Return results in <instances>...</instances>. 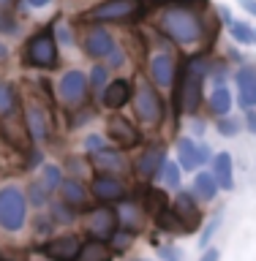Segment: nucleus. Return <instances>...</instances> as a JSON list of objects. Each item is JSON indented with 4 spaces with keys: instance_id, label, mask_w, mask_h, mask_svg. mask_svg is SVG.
<instances>
[{
    "instance_id": "f257e3e1",
    "label": "nucleus",
    "mask_w": 256,
    "mask_h": 261,
    "mask_svg": "<svg viewBox=\"0 0 256 261\" xmlns=\"http://www.w3.org/2000/svg\"><path fill=\"white\" fill-rule=\"evenodd\" d=\"M158 30L177 46H196L207 41V22L194 6H167L158 16Z\"/></svg>"
},
{
    "instance_id": "f03ea898",
    "label": "nucleus",
    "mask_w": 256,
    "mask_h": 261,
    "mask_svg": "<svg viewBox=\"0 0 256 261\" xmlns=\"http://www.w3.org/2000/svg\"><path fill=\"white\" fill-rule=\"evenodd\" d=\"M145 16V0H101L82 14V19L101 24V22H134Z\"/></svg>"
},
{
    "instance_id": "7ed1b4c3",
    "label": "nucleus",
    "mask_w": 256,
    "mask_h": 261,
    "mask_svg": "<svg viewBox=\"0 0 256 261\" xmlns=\"http://www.w3.org/2000/svg\"><path fill=\"white\" fill-rule=\"evenodd\" d=\"M25 63L30 68H38V71H55L57 63H60V55H57V41H55V33H52V24L38 33H33L25 44Z\"/></svg>"
},
{
    "instance_id": "20e7f679",
    "label": "nucleus",
    "mask_w": 256,
    "mask_h": 261,
    "mask_svg": "<svg viewBox=\"0 0 256 261\" xmlns=\"http://www.w3.org/2000/svg\"><path fill=\"white\" fill-rule=\"evenodd\" d=\"M28 223V196L19 185H3L0 188V228L8 234L22 231Z\"/></svg>"
},
{
    "instance_id": "39448f33",
    "label": "nucleus",
    "mask_w": 256,
    "mask_h": 261,
    "mask_svg": "<svg viewBox=\"0 0 256 261\" xmlns=\"http://www.w3.org/2000/svg\"><path fill=\"white\" fill-rule=\"evenodd\" d=\"M131 103H134L136 120L147 128H158L164 122V117H167V103H164V98L158 95V90H155L150 82L134 85V98H131Z\"/></svg>"
},
{
    "instance_id": "423d86ee",
    "label": "nucleus",
    "mask_w": 256,
    "mask_h": 261,
    "mask_svg": "<svg viewBox=\"0 0 256 261\" xmlns=\"http://www.w3.org/2000/svg\"><path fill=\"white\" fill-rule=\"evenodd\" d=\"M87 93H90V85H87L85 71L68 68V71H63L60 79H57V98H60L65 106L82 109V103L87 101Z\"/></svg>"
},
{
    "instance_id": "0eeeda50",
    "label": "nucleus",
    "mask_w": 256,
    "mask_h": 261,
    "mask_svg": "<svg viewBox=\"0 0 256 261\" xmlns=\"http://www.w3.org/2000/svg\"><path fill=\"white\" fill-rule=\"evenodd\" d=\"M118 226H120V218L109 204L90 210L85 218V234L90 240H98V242H109L114 237V231H118Z\"/></svg>"
},
{
    "instance_id": "6e6552de",
    "label": "nucleus",
    "mask_w": 256,
    "mask_h": 261,
    "mask_svg": "<svg viewBox=\"0 0 256 261\" xmlns=\"http://www.w3.org/2000/svg\"><path fill=\"white\" fill-rule=\"evenodd\" d=\"M87 161L93 163L96 174H112V177L126 174L128 166H131L126 152H123L120 147H109V144H104L101 150H96V152H87Z\"/></svg>"
},
{
    "instance_id": "1a4fd4ad",
    "label": "nucleus",
    "mask_w": 256,
    "mask_h": 261,
    "mask_svg": "<svg viewBox=\"0 0 256 261\" xmlns=\"http://www.w3.org/2000/svg\"><path fill=\"white\" fill-rule=\"evenodd\" d=\"M114 49H118L114 36L104 28V24H90L87 33L82 36V52L87 57H93V60H106Z\"/></svg>"
},
{
    "instance_id": "9d476101",
    "label": "nucleus",
    "mask_w": 256,
    "mask_h": 261,
    "mask_svg": "<svg viewBox=\"0 0 256 261\" xmlns=\"http://www.w3.org/2000/svg\"><path fill=\"white\" fill-rule=\"evenodd\" d=\"M172 212L177 215L180 226L185 234H191L194 228L202 226V210H199V199L191 191H177L172 199Z\"/></svg>"
},
{
    "instance_id": "9b49d317",
    "label": "nucleus",
    "mask_w": 256,
    "mask_h": 261,
    "mask_svg": "<svg viewBox=\"0 0 256 261\" xmlns=\"http://www.w3.org/2000/svg\"><path fill=\"white\" fill-rule=\"evenodd\" d=\"M177 155H180V169L185 171H199L204 163L213 161V152L207 144L196 142L194 136H180L177 139Z\"/></svg>"
},
{
    "instance_id": "f8f14e48",
    "label": "nucleus",
    "mask_w": 256,
    "mask_h": 261,
    "mask_svg": "<svg viewBox=\"0 0 256 261\" xmlns=\"http://www.w3.org/2000/svg\"><path fill=\"white\" fill-rule=\"evenodd\" d=\"M90 196H93V199H98L101 204L126 201V199H128V185L123 182V177L96 174L93 179H90Z\"/></svg>"
},
{
    "instance_id": "ddd939ff",
    "label": "nucleus",
    "mask_w": 256,
    "mask_h": 261,
    "mask_svg": "<svg viewBox=\"0 0 256 261\" xmlns=\"http://www.w3.org/2000/svg\"><path fill=\"white\" fill-rule=\"evenodd\" d=\"M147 76H150V82L155 87H175L177 82V63L175 57H172L169 52H153L150 60H147Z\"/></svg>"
},
{
    "instance_id": "4468645a",
    "label": "nucleus",
    "mask_w": 256,
    "mask_h": 261,
    "mask_svg": "<svg viewBox=\"0 0 256 261\" xmlns=\"http://www.w3.org/2000/svg\"><path fill=\"white\" fill-rule=\"evenodd\" d=\"M167 147L164 144H147L142 152H139V158L134 161V171L139 179H158L164 163H167Z\"/></svg>"
},
{
    "instance_id": "2eb2a0df",
    "label": "nucleus",
    "mask_w": 256,
    "mask_h": 261,
    "mask_svg": "<svg viewBox=\"0 0 256 261\" xmlns=\"http://www.w3.org/2000/svg\"><path fill=\"white\" fill-rule=\"evenodd\" d=\"M82 250V240L77 234H63V237H52L41 245V256L52 258V261H77Z\"/></svg>"
},
{
    "instance_id": "dca6fc26",
    "label": "nucleus",
    "mask_w": 256,
    "mask_h": 261,
    "mask_svg": "<svg viewBox=\"0 0 256 261\" xmlns=\"http://www.w3.org/2000/svg\"><path fill=\"white\" fill-rule=\"evenodd\" d=\"M106 136L114 142V147H120V150H126V147H136L142 142V136H139V130L134 122H128V117H120V114H112L109 120H106Z\"/></svg>"
},
{
    "instance_id": "f3484780",
    "label": "nucleus",
    "mask_w": 256,
    "mask_h": 261,
    "mask_svg": "<svg viewBox=\"0 0 256 261\" xmlns=\"http://www.w3.org/2000/svg\"><path fill=\"white\" fill-rule=\"evenodd\" d=\"M235 85H237V103L243 106L245 112L256 106V65L245 63L232 73Z\"/></svg>"
},
{
    "instance_id": "a211bd4d",
    "label": "nucleus",
    "mask_w": 256,
    "mask_h": 261,
    "mask_svg": "<svg viewBox=\"0 0 256 261\" xmlns=\"http://www.w3.org/2000/svg\"><path fill=\"white\" fill-rule=\"evenodd\" d=\"M25 130L33 142H46L49 139V120H46V109L38 101H30L25 106Z\"/></svg>"
},
{
    "instance_id": "6ab92c4d",
    "label": "nucleus",
    "mask_w": 256,
    "mask_h": 261,
    "mask_svg": "<svg viewBox=\"0 0 256 261\" xmlns=\"http://www.w3.org/2000/svg\"><path fill=\"white\" fill-rule=\"evenodd\" d=\"M57 201L65 204V207L74 210V212L87 210L90 188H85V182H79V179H63L60 188H57Z\"/></svg>"
},
{
    "instance_id": "aec40b11",
    "label": "nucleus",
    "mask_w": 256,
    "mask_h": 261,
    "mask_svg": "<svg viewBox=\"0 0 256 261\" xmlns=\"http://www.w3.org/2000/svg\"><path fill=\"white\" fill-rule=\"evenodd\" d=\"M131 98H134V85H131L128 79H112L109 85H106V90L101 93V103H104V109L118 112L131 101Z\"/></svg>"
},
{
    "instance_id": "412c9836",
    "label": "nucleus",
    "mask_w": 256,
    "mask_h": 261,
    "mask_svg": "<svg viewBox=\"0 0 256 261\" xmlns=\"http://www.w3.org/2000/svg\"><path fill=\"white\" fill-rule=\"evenodd\" d=\"M210 174L216 177L218 191H235V163H232V155H229L226 150L218 152V155H213Z\"/></svg>"
},
{
    "instance_id": "4be33fe9",
    "label": "nucleus",
    "mask_w": 256,
    "mask_h": 261,
    "mask_svg": "<svg viewBox=\"0 0 256 261\" xmlns=\"http://www.w3.org/2000/svg\"><path fill=\"white\" fill-rule=\"evenodd\" d=\"M191 193H194L199 201H216V196H218V182H216V177H213L207 169H199V171L194 174Z\"/></svg>"
},
{
    "instance_id": "5701e85b",
    "label": "nucleus",
    "mask_w": 256,
    "mask_h": 261,
    "mask_svg": "<svg viewBox=\"0 0 256 261\" xmlns=\"http://www.w3.org/2000/svg\"><path fill=\"white\" fill-rule=\"evenodd\" d=\"M232 106H235V98H232V90H229L226 85L221 87H213L210 93V114L213 117H229L232 114Z\"/></svg>"
},
{
    "instance_id": "b1692460",
    "label": "nucleus",
    "mask_w": 256,
    "mask_h": 261,
    "mask_svg": "<svg viewBox=\"0 0 256 261\" xmlns=\"http://www.w3.org/2000/svg\"><path fill=\"white\" fill-rule=\"evenodd\" d=\"M118 218H120L123 228H126V231H131V234H136L139 228L145 226V210L139 207V204H134V201L123 204L120 212H118Z\"/></svg>"
},
{
    "instance_id": "393cba45",
    "label": "nucleus",
    "mask_w": 256,
    "mask_h": 261,
    "mask_svg": "<svg viewBox=\"0 0 256 261\" xmlns=\"http://www.w3.org/2000/svg\"><path fill=\"white\" fill-rule=\"evenodd\" d=\"M16 109H19V90L11 82H0V117H14Z\"/></svg>"
},
{
    "instance_id": "a878e982",
    "label": "nucleus",
    "mask_w": 256,
    "mask_h": 261,
    "mask_svg": "<svg viewBox=\"0 0 256 261\" xmlns=\"http://www.w3.org/2000/svg\"><path fill=\"white\" fill-rule=\"evenodd\" d=\"M77 261H109V245L98 240H85Z\"/></svg>"
},
{
    "instance_id": "bb28decb",
    "label": "nucleus",
    "mask_w": 256,
    "mask_h": 261,
    "mask_svg": "<svg viewBox=\"0 0 256 261\" xmlns=\"http://www.w3.org/2000/svg\"><path fill=\"white\" fill-rule=\"evenodd\" d=\"M158 179L164 182V188L167 191H180V182H183V169H180V163L177 161H167L164 163V169H161V174Z\"/></svg>"
},
{
    "instance_id": "cd10ccee",
    "label": "nucleus",
    "mask_w": 256,
    "mask_h": 261,
    "mask_svg": "<svg viewBox=\"0 0 256 261\" xmlns=\"http://www.w3.org/2000/svg\"><path fill=\"white\" fill-rule=\"evenodd\" d=\"M153 223L158 226L161 231H167V234H185L183 226H180V220H177V215L172 212V204H169V207H164L161 212H155Z\"/></svg>"
},
{
    "instance_id": "c85d7f7f",
    "label": "nucleus",
    "mask_w": 256,
    "mask_h": 261,
    "mask_svg": "<svg viewBox=\"0 0 256 261\" xmlns=\"http://www.w3.org/2000/svg\"><path fill=\"white\" fill-rule=\"evenodd\" d=\"M229 28V36H232L235 44H243V46H251L256 44V36H253V28L248 22H240V19H232L226 24Z\"/></svg>"
},
{
    "instance_id": "c756f323",
    "label": "nucleus",
    "mask_w": 256,
    "mask_h": 261,
    "mask_svg": "<svg viewBox=\"0 0 256 261\" xmlns=\"http://www.w3.org/2000/svg\"><path fill=\"white\" fill-rule=\"evenodd\" d=\"M109 82H112V79H109V68H106V63H96L93 68H90V73H87V85H90V90H93V93L101 95Z\"/></svg>"
},
{
    "instance_id": "7c9ffc66",
    "label": "nucleus",
    "mask_w": 256,
    "mask_h": 261,
    "mask_svg": "<svg viewBox=\"0 0 256 261\" xmlns=\"http://www.w3.org/2000/svg\"><path fill=\"white\" fill-rule=\"evenodd\" d=\"M38 182L44 185L49 193L57 191V188H60V182H63V169L57 166V163H44V166H41V177H38Z\"/></svg>"
},
{
    "instance_id": "2f4dec72",
    "label": "nucleus",
    "mask_w": 256,
    "mask_h": 261,
    "mask_svg": "<svg viewBox=\"0 0 256 261\" xmlns=\"http://www.w3.org/2000/svg\"><path fill=\"white\" fill-rule=\"evenodd\" d=\"M216 130H218L224 139H235V136L243 130V120L235 117V114H229V117H218V120H216Z\"/></svg>"
},
{
    "instance_id": "473e14b6",
    "label": "nucleus",
    "mask_w": 256,
    "mask_h": 261,
    "mask_svg": "<svg viewBox=\"0 0 256 261\" xmlns=\"http://www.w3.org/2000/svg\"><path fill=\"white\" fill-rule=\"evenodd\" d=\"M25 196H28V204H33V207H46V204H49V191L38 182V179L28 185Z\"/></svg>"
},
{
    "instance_id": "72a5a7b5",
    "label": "nucleus",
    "mask_w": 256,
    "mask_h": 261,
    "mask_svg": "<svg viewBox=\"0 0 256 261\" xmlns=\"http://www.w3.org/2000/svg\"><path fill=\"white\" fill-rule=\"evenodd\" d=\"M49 218H52V223H71V220L77 218V212L68 210V207H65V204H60V201H55V204H52V215H49Z\"/></svg>"
},
{
    "instance_id": "f704fd0d",
    "label": "nucleus",
    "mask_w": 256,
    "mask_h": 261,
    "mask_svg": "<svg viewBox=\"0 0 256 261\" xmlns=\"http://www.w3.org/2000/svg\"><path fill=\"white\" fill-rule=\"evenodd\" d=\"M109 245H112L114 253H123L126 248H131V245H134V234L126 231V228H123V231H114V237L109 240Z\"/></svg>"
},
{
    "instance_id": "c9c22d12",
    "label": "nucleus",
    "mask_w": 256,
    "mask_h": 261,
    "mask_svg": "<svg viewBox=\"0 0 256 261\" xmlns=\"http://www.w3.org/2000/svg\"><path fill=\"white\" fill-rule=\"evenodd\" d=\"M52 33H55V41L57 44H63V46H74V33L68 28V22H63V24H52Z\"/></svg>"
},
{
    "instance_id": "e433bc0d",
    "label": "nucleus",
    "mask_w": 256,
    "mask_h": 261,
    "mask_svg": "<svg viewBox=\"0 0 256 261\" xmlns=\"http://www.w3.org/2000/svg\"><path fill=\"white\" fill-rule=\"evenodd\" d=\"M158 256H161V261H185V253L177 245H161Z\"/></svg>"
},
{
    "instance_id": "4c0bfd02",
    "label": "nucleus",
    "mask_w": 256,
    "mask_h": 261,
    "mask_svg": "<svg viewBox=\"0 0 256 261\" xmlns=\"http://www.w3.org/2000/svg\"><path fill=\"white\" fill-rule=\"evenodd\" d=\"M218 226H221V212H218V215L210 220V223H207V228H204V231H202V237H199V245H202V248H207V245H210L213 234L218 231Z\"/></svg>"
},
{
    "instance_id": "58836bf2",
    "label": "nucleus",
    "mask_w": 256,
    "mask_h": 261,
    "mask_svg": "<svg viewBox=\"0 0 256 261\" xmlns=\"http://www.w3.org/2000/svg\"><path fill=\"white\" fill-rule=\"evenodd\" d=\"M106 144V139L104 136H98V134H90L85 139V152H96V150H101V147Z\"/></svg>"
},
{
    "instance_id": "ea45409f",
    "label": "nucleus",
    "mask_w": 256,
    "mask_h": 261,
    "mask_svg": "<svg viewBox=\"0 0 256 261\" xmlns=\"http://www.w3.org/2000/svg\"><path fill=\"white\" fill-rule=\"evenodd\" d=\"M243 128L248 130V134L256 136V109H248L245 112V117H243Z\"/></svg>"
},
{
    "instance_id": "a19ab883",
    "label": "nucleus",
    "mask_w": 256,
    "mask_h": 261,
    "mask_svg": "<svg viewBox=\"0 0 256 261\" xmlns=\"http://www.w3.org/2000/svg\"><path fill=\"white\" fill-rule=\"evenodd\" d=\"M123 60H126V55H123V49L118 46L109 57H106V68H118V65H120Z\"/></svg>"
},
{
    "instance_id": "79ce46f5",
    "label": "nucleus",
    "mask_w": 256,
    "mask_h": 261,
    "mask_svg": "<svg viewBox=\"0 0 256 261\" xmlns=\"http://www.w3.org/2000/svg\"><path fill=\"white\" fill-rule=\"evenodd\" d=\"M202 134H204V122H202L199 117H196V120L191 122V136H196V139H199Z\"/></svg>"
},
{
    "instance_id": "37998d69",
    "label": "nucleus",
    "mask_w": 256,
    "mask_h": 261,
    "mask_svg": "<svg viewBox=\"0 0 256 261\" xmlns=\"http://www.w3.org/2000/svg\"><path fill=\"white\" fill-rule=\"evenodd\" d=\"M237 3H240L243 11H248L251 16H256V0H237Z\"/></svg>"
},
{
    "instance_id": "c03bdc74",
    "label": "nucleus",
    "mask_w": 256,
    "mask_h": 261,
    "mask_svg": "<svg viewBox=\"0 0 256 261\" xmlns=\"http://www.w3.org/2000/svg\"><path fill=\"white\" fill-rule=\"evenodd\" d=\"M218 258H221V253H218L216 248H207V250L202 253V258H199V261H218Z\"/></svg>"
},
{
    "instance_id": "a18cd8bd",
    "label": "nucleus",
    "mask_w": 256,
    "mask_h": 261,
    "mask_svg": "<svg viewBox=\"0 0 256 261\" xmlns=\"http://www.w3.org/2000/svg\"><path fill=\"white\" fill-rule=\"evenodd\" d=\"M22 3L28 6V8H44V6L52 3V0H22Z\"/></svg>"
},
{
    "instance_id": "49530a36",
    "label": "nucleus",
    "mask_w": 256,
    "mask_h": 261,
    "mask_svg": "<svg viewBox=\"0 0 256 261\" xmlns=\"http://www.w3.org/2000/svg\"><path fill=\"white\" fill-rule=\"evenodd\" d=\"M6 57H8V46L0 41V60H6Z\"/></svg>"
},
{
    "instance_id": "de8ad7c7",
    "label": "nucleus",
    "mask_w": 256,
    "mask_h": 261,
    "mask_svg": "<svg viewBox=\"0 0 256 261\" xmlns=\"http://www.w3.org/2000/svg\"><path fill=\"white\" fill-rule=\"evenodd\" d=\"M8 3H11V0H0V6H8Z\"/></svg>"
},
{
    "instance_id": "09e8293b",
    "label": "nucleus",
    "mask_w": 256,
    "mask_h": 261,
    "mask_svg": "<svg viewBox=\"0 0 256 261\" xmlns=\"http://www.w3.org/2000/svg\"><path fill=\"white\" fill-rule=\"evenodd\" d=\"M139 261H145V258H139Z\"/></svg>"
},
{
    "instance_id": "8fccbe9b",
    "label": "nucleus",
    "mask_w": 256,
    "mask_h": 261,
    "mask_svg": "<svg viewBox=\"0 0 256 261\" xmlns=\"http://www.w3.org/2000/svg\"><path fill=\"white\" fill-rule=\"evenodd\" d=\"M253 36H256V30H253Z\"/></svg>"
}]
</instances>
